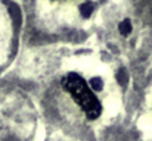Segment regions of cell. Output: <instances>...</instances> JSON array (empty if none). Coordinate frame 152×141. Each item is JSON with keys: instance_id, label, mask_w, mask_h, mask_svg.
Listing matches in <instances>:
<instances>
[{"instance_id": "1", "label": "cell", "mask_w": 152, "mask_h": 141, "mask_svg": "<svg viewBox=\"0 0 152 141\" xmlns=\"http://www.w3.org/2000/svg\"><path fill=\"white\" fill-rule=\"evenodd\" d=\"M61 84L68 93L71 94V97L75 100V103L83 109V112L87 115L89 119H96L101 115L102 107L99 100L96 98V95L87 87L86 81L80 75H77L74 72H69L62 78Z\"/></svg>"}, {"instance_id": "2", "label": "cell", "mask_w": 152, "mask_h": 141, "mask_svg": "<svg viewBox=\"0 0 152 141\" xmlns=\"http://www.w3.org/2000/svg\"><path fill=\"white\" fill-rule=\"evenodd\" d=\"M118 30H120V33L121 34H124V35H127L130 31H132V24H130V21H123L120 25H118Z\"/></svg>"}, {"instance_id": "3", "label": "cell", "mask_w": 152, "mask_h": 141, "mask_svg": "<svg viewBox=\"0 0 152 141\" xmlns=\"http://www.w3.org/2000/svg\"><path fill=\"white\" fill-rule=\"evenodd\" d=\"M80 10H81V13H83V16H89L90 15V12H92V3H84L81 7H80Z\"/></svg>"}, {"instance_id": "4", "label": "cell", "mask_w": 152, "mask_h": 141, "mask_svg": "<svg viewBox=\"0 0 152 141\" xmlns=\"http://www.w3.org/2000/svg\"><path fill=\"white\" fill-rule=\"evenodd\" d=\"M90 82H92V87H93L95 90H101V88H102L101 80H99V78H93V80H92Z\"/></svg>"}]
</instances>
